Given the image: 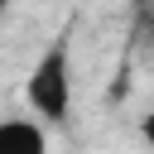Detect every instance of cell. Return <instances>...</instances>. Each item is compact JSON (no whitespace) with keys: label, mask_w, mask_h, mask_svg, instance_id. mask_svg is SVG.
<instances>
[{"label":"cell","mask_w":154,"mask_h":154,"mask_svg":"<svg viewBox=\"0 0 154 154\" xmlns=\"http://www.w3.org/2000/svg\"><path fill=\"white\" fill-rule=\"evenodd\" d=\"M24 101L38 120L63 125L72 111V24H63L53 34V43L38 53V63L24 77Z\"/></svg>","instance_id":"6da1fadb"},{"label":"cell","mask_w":154,"mask_h":154,"mask_svg":"<svg viewBox=\"0 0 154 154\" xmlns=\"http://www.w3.org/2000/svg\"><path fill=\"white\" fill-rule=\"evenodd\" d=\"M48 135L38 120H0V154H43Z\"/></svg>","instance_id":"7a4b0ae2"},{"label":"cell","mask_w":154,"mask_h":154,"mask_svg":"<svg viewBox=\"0 0 154 154\" xmlns=\"http://www.w3.org/2000/svg\"><path fill=\"white\" fill-rule=\"evenodd\" d=\"M140 135H144V140H149V144H154V111H149V116H144V125H140Z\"/></svg>","instance_id":"3957f363"},{"label":"cell","mask_w":154,"mask_h":154,"mask_svg":"<svg viewBox=\"0 0 154 154\" xmlns=\"http://www.w3.org/2000/svg\"><path fill=\"white\" fill-rule=\"evenodd\" d=\"M5 5H10V0H0V14H5Z\"/></svg>","instance_id":"277c9868"},{"label":"cell","mask_w":154,"mask_h":154,"mask_svg":"<svg viewBox=\"0 0 154 154\" xmlns=\"http://www.w3.org/2000/svg\"><path fill=\"white\" fill-rule=\"evenodd\" d=\"M149 34H154V24H149Z\"/></svg>","instance_id":"5b68a950"}]
</instances>
